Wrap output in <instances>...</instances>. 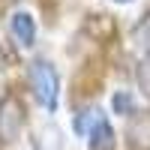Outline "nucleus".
Segmentation results:
<instances>
[{"mask_svg": "<svg viewBox=\"0 0 150 150\" xmlns=\"http://www.w3.org/2000/svg\"><path fill=\"white\" fill-rule=\"evenodd\" d=\"M30 87H33V96L39 99V105L48 111H57L60 102V78L54 66L48 60H33L30 63Z\"/></svg>", "mask_w": 150, "mask_h": 150, "instance_id": "nucleus-1", "label": "nucleus"}, {"mask_svg": "<svg viewBox=\"0 0 150 150\" xmlns=\"http://www.w3.org/2000/svg\"><path fill=\"white\" fill-rule=\"evenodd\" d=\"M135 39H138V42L147 48V54H150V15L138 24V27H135Z\"/></svg>", "mask_w": 150, "mask_h": 150, "instance_id": "nucleus-8", "label": "nucleus"}, {"mask_svg": "<svg viewBox=\"0 0 150 150\" xmlns=\"http://www.w3.org/2000/svg\"><path fill=\"white\" fill-rule=\"evenodd\" d=\"M111 105H114V111H117V114H126V117H132V114H135V99H132V96H129L126 90L114 93Z\"/></svg>", "mask_w": 150, "mask_h": 150, "instance_id": "nucleus-6", "label": "nucleus"}, {"mask_svg": "<svg viewBox=\"0 0 150 150\" xmlns=\"http://www.w3.org/2000/svg\"><path fill=\"white\" fill-rule=\"evenodd\" d=\"M24 129V105L15 93L0 99V144H15Z\"/></svg>", "mask_w": 150, "mask_h": 150, "instance_id": "nucleus-2", "label": "nucleus"}, {"mask_svg": "<svg viewBox=\"0 0 150 150\" xmlns=\"http://www.w3.org/2000/svg\"><path fill=\"white\" fill-rule=\"evenodd\" d=\"M114 3H129V0H114Z\"/></svg>", "mask_w": 150, "mask_h": 150, "instance_id": "nucleus-9", "label": "nucleus"}, {"mask_svg": "<svg viewBox=\"0 0 150 150\" xmlns=\"http://www.w3.org/2000/svg\"><path fill=\"white\" fill-rule=\"evenodd\" d=\"M87 147L90 150H114L117 147V135H114V129H111V123L102 111L93 117L90 129H87Z\"/></svg>", "mask_w": 150, "mask_h": 150, "instance_id": "nucleus-3", "label": "nucleus"}, {"mask_svg": "<svg viewBox=\"0 0 150 150\" xmlns=\"http://www.w3.org/2000/svg\"><path fill=\"white\" fill-rule=\"evenodd\" d=\"M126 144L132 150H150V111H135L126 123Z\"/></svg>", "mask_w": 150, "mask_h": 150, "instance_id": "nucleus-4", "label": "nucleus"}, {"mask_svg": "<svg viewBox=\"0 0 150 150\" xmlns=\"http://www.w3.org/2000/svg\"><path fill=\"white\" fill-rule=\"evenodd\" d=\"M135 78H138L141 93L150 99V54H144V57H141V63H138V72H135Z\"/></svg>", "mask_w": 150, "mask_h": 150, "instance_id": "nucleus-7", "label": "nucleus"}, {"mask_svg": "<svg viewBox=\"0 0 150 150\" xmlns=\"http://www.w3.org/2000/svg\"><path fill=\"white\" fill-rule=\"evenodd\" d=\"M9 27H12V36L18 39V45H33V42H36V21H33L30 12L18 9L15 15H12Z\"/></svg>", "mask_w": 150, "mask_h": 150, "instance_id": "nucleus-5", "label": "nucleus"}]
</instances>
